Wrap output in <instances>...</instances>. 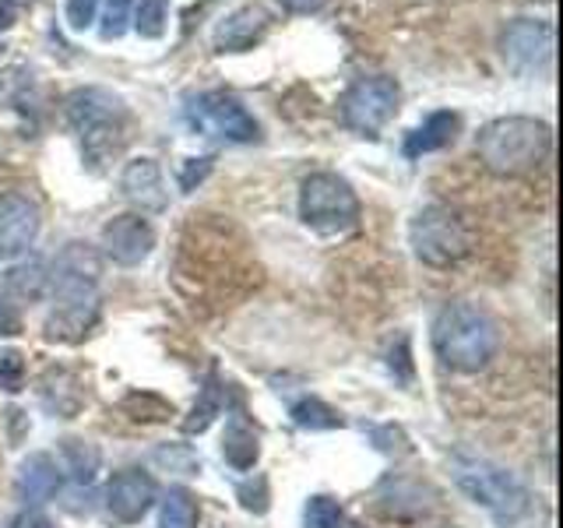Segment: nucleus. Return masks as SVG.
I'll list each match as a JSON object with an SVG mask.
<instances>
[{"mask_svg": "<svg viewBox=\"0 0 563 528\" xmlns=\"http://www.w3.org/2000/svg\"><path fill=\"white\" fill-rule=\"evenodd\" d=\"M380 504H384V510L387 515H398V518H405V507H412L409 515L412 518H419V515H427L430 510V504L422 501V486L419 483H409V480H384V486H380Z\"/></svg>", "mask_w": 563, "mask_h": 528, "instance_id": "obj_21", "label": "nucleus"}, {"mask_svg": "<svg viewBox=\"0 0 563 528\" xmlns=\"http://www.w3.org/2000/svg\"><path fill=\"white\" fill-rule=\"evenodd\" d=\"M345 525V515H342V504L324 497V493H317V497L307 501L303 507V528H342Z\"/></svg>", "mask_w": 563, "mask_h": 528, "instance_id": "obj_26", "label": "nucleus"}, {"mask_svg": "<svg viewBox=\"0 0 563 528\" xmlns=\"http://www.w3.org/2000/svg\"><path fill=\"white\" fill-rule=\"evenodd\" d=\"M60 454H64V465L70 472V480H75L78 486H88L96 480V472L102 465V454L92 440L67 437V440H60Z\"/></svg>", "mask_w": 563, "mask_h": 528, "instance_id": "obj_20", "label": "nucleus"}, {"mask_svg": "<svg viewBox=\"0 0 563 528\" xmlns=\"http://www.w3.org/2000/svg\"><path fill=\"white\" fill-rule=\"evenodd\" d=\"M134 0H106V18H102V40H120L128 29Z\"/></svg>", "mask_w": 563, "mask_h": 528, "instance_id": "obj_28", "label": "nucleus"}, {"mask_svg": "<svg viewBox=\"0 0 563 528\" xmlns=\"http://www.w3.org/2000/svg\"><path fill=\"white\" fill-rule=\"evenodd\" d=\"M299 219L321 237H342L360 226V198L339 173H310L299 187Z\"/></svg>", "mask_w": 563, "mask_h": 528, "instance_id": "obj_6", "label": "nucleus"}, {"mask_svg": "<svg viewBox=\"0 0 563 528\" xmlns=\"http://www.w3.org/2000/svg\"><path fill=\"white\" fill-rule=\"evenodd\" d=\"M500 53L507 67L521 78L542 75L553 61V25L532 22V18H518L500 35Z\"/></svg>", "mask_w": 563, "mask_h": 528, "instance_id": "obj_10", "label": "nucleus"}, {"mask_svg": "<svg viewBox=\"0 0 563 528\" xmlns=\"http://www.w3.org/2000/svg\"><path fill=\"white\" fill-rule=\"evenodd\" d=\"M155 501H158V486H155L152 475L141 472V469H120L102 490L106 521L117 525V528L137 525L155 507Z\"/></svg>", "mask_w": 563, "mask_h": 528, "instance_id": "obj_11", "label": "nucleus"}, {"mask_svg": "<svg viewBox=\"0 0 563 528\" xmlns=\"http://www.w3.org/2000/svg\"><path fill=\"white\" fill-rule=\"evenodd\" d=\"M11 14H14V4L8 0V4L0 8V29H11Z\"/></svg>", "mask_w": 563, "mask_h": 528, "instance_id": "obj_34", "label": "nucleus"}, {"mask_svg": "<svg viewBox=\"0 0 563 528\" xmlns=\"http://www.w3.org/2000/svg\"><path fill=\"white\" fill-rule=\"evenodd\" d=\"M222 402H225V392L219 387V377L211 374L205 392H201V402L190 409V419L184 422V433H205L211 422H216V416L222 413Z\"/></svg>", "mask_w": 563, "mask_h": 528, "instance_id": "obj_24", "label": "nucleus"}, {"mask_svg": "<svg viewBox=\"0 0 563 528\" xmlns=\"http://www.w3.org/2000/svg\"><path fill=\"white\" fill-rule=\"evenodd\" d=\"M457 128H462V117L451 110H437L422 120V128H416L409 138H405V158H419L448 148L451 141L457 138Z\"/></svg>", "mask_w": 563, "mask_h": 528, "instance_id": "obj_17", "label": "nucleus"}, {"mask_svg": "<svg viewBox=\"0 0 563 528\" xmlns=\"http://www.w3.org/2000/svg\"><path fill=\"white\" fill-rule=\"evenodd\" d=\"M289 11H296V14H310V11H317V8H324L328 0H282Z\"/></svg>", "mask_w": 563, "mask_h": 528, "instance_id": "obj_33", "label": "nucleus"}, {"mask_svg": "<svg viewBox=\"0 0 563 528\" xmlns=\"http://www.w3.org/2000/svg\"><path fill=\"white\" fill-rule=\"evenodd\" d=\"M53 314L46 317V339L81 342L99 321V257L88 243H67L49 275Z\"/></svg>", "mask_w": 563, "mask_h": 528, "instance_id": "obj_1", "label": "nucleus"}, {"mask_svg": "<svg viewBox=\"0 0 563 528\" xmlns=\"http://www.w3.org/2000/svg\"><path fill=\"white\" fill-rule=\"evenodd\" d=\"M451 475L457 490H462L468 501L486 507L500 525H515L532 510V501H536L532 490H528L515 472H507L504 465L489 462L483 454L457 451L451 458Z\"/></svg>", "mask_w": 563, "mask_h": 528, "instance_id": "obj_4", "label": "nucleus"}, {"mask_svg": "<svg viewBox=\"0 0 563 528\" xmlns=\"http://www.w3.org/2000/svg\"><path fill=\"white\" fill-rule=\"evenodd\" d=\"M22 384H25V360H22V352H0V387L4 392H22Z\"/></svg>", "mask_w": 563, "mask_h": 528, "instance_id": "obj_27", "label": "nucleus"}, {"mask_svg": "<svg viewBox=\"0 0 563 528\" xmlns=\"http://www.w3.org/2000/svg\"><path fill=\"white\" fill-rule=\"evenodd\" d=\"M211 163H216V158L211 155H205V158H187V163L180 166V187L184 190H194L198 187L205 176L211 173Z\"/></svg>", "mask_w": 563, "mask_h": 528, "instance_id": "obj_30", "label": "nucleus"}, {"mask_svg": "<svg viewBox=\"0 0 563 528\" xmlns=\"http://www.w3.org/2000/svg\"><path fill=\"white\" fill-rule=\"evenodd\" d=\"M500 349V328L497 321L468 299H454L433 321V352L437 360L457 370V374H479Z\"/></svg>", "mask_w": 563, "mask_h": 528, "instance_id": "obj_2", "label": "nucleus"}, {"mask_svg": "<svg viewBox=\"0 0 563 528\" xmlns=\"http://www.w3.org/2000/svg\"><path fill=\"white\" fill-rule=\"evenodd\" d=\"M553 148L550 123L536 117H500L489 120L475 138V155L493 176H525L545 163Z\"/></svg>", "mask_w": 563, "mask_h": 528, "instance_id": "obj_3", "label": "nucleus"}, {"mask_svg": "<svg viewBox=\"0 0 563 528\" xmlns=\"http://www.w3.org/2000/svg\"><path fill=\"white\" fill-rule=\"evenodd\" d=\"M43 216L40 205H35L29 194H4L0 198V261H14L22 257L29 246L40 240Z\"/></svg>", "mask_w": 563, "mask_h": 528, "instance_id": "obj_12", "label": "nucleus"}, {"mask_svg": "<svg viewBox=\"0 0 563 528\" xmlns=\"http://www.w3.org/2000/svg\"><path fill=\"white\" fill-rule=\"evenodd\" d=\"M18 331H22V314L14 310V304H8V299L0 296V339H14Z\"/></svg>", "mask_w": 563, "mask_h": 528, "instance_id": "obj_31", "label": "nucleus"}, {"mask_svg": "<svg viewBox=\"0 0 563 528\" xmlns=\"http://www.w3.org/2000/svg\"><path fill=\"white\" fill-rule=\"evenodd\" d=\"M292 422L303 430H334V427H345V419L331 409V405H324L321 398H299L292 409H289Z\"/></svg>", "mask_w": 563, "mask_h": 528, "instance_id": "obj_23", "label": "nucleus"}, {"mask_svg": "<svg viewBox=\"0 0 563 528\" xmlns=\"http://www.w3.org/2000/svg\"><path fill=\"white\" fill-rule=\"evenodd\" d=\"M49 289V275H46V264L40 257H29L22 264L4 272V293L22 299V304H35L43 299V293Z\"/></svg>", "mask_w": 563, "mask_h": 528, "instance_id": "obj_18", "label": "nucleus"}, {"mask_svg": "<svg viewBox=\"0 0 563 528\" xmlns=\"http://www.w3.org/2000/svg\"><path fill=\"white\" fill-rule=\"evenodd\" d=\"M198 521L201 510L194 493L184 486H173L163 497V507H158V528H198Z\"/></svg>", "mask_w": 563, "mask_h": 528, "instance_id": "obj_22", "label": "nucleus"}, {"mask_svg": "<svg viewBox=\"0 0 563 528\" xmlns=\"http://www.w3.org/2000/svg\"><path fill=\"white\" fill-rule=\"evenodd\" d=\"M96 4H99V0H67V8H64L67 25L75 29V32L88 29V25L96 22Z\"/></svg>", "mask_w": 563, "mask_h": 528, "instance_id": "obj_29", "label": "nucleus"}, {"mask_svg": "<svg viewBox=\"0 0 563 528\" xmlns=\"http://www.w3.org/2000/svg\"><path fill=\"white\" fill-rule=\"evenodd\" d=\"M187 120L190 128L198 134H222L225 141H257L261 138V128L257 120L246 113V106L229 96V92H201V96H190L187 99Z\"/></svg>", "mask_w": 563, "mask_h": 528, "instance_id": "obj_9", "label": "nucleus"}, {"mask_svg": "<svg viewBox=\"0 0 563 528\" xmlns=\"http://www.w3.org/2000/svg\"><path fill=\"white\" fill-rule=\"evenodd\" d=\"M342 528H360V525H342Z\"/></svg>", "mask_w": 563, "mask_h": 528, "instance_id": "obj_35", "label": "nucleus"}, {"mask_svg": "<svg viewBox=\"0 0 563 528\" xmlns=\"http://www.w3.org/2000/svg\"><path fill=\"white\" fill-rule=\"evenodd\" d=\"M60 469L53 462L49 454L35 451L29 454L22 465H18V475H14V493L22 497L29 507H40V504H49L53 497L60 493Z\"/></svg>", "mask_w": 563, "mask_h": 528, "instance_id": "obj_15", "label": "nucleus"}, {"mask_svg": "<svg viewBox=\"0 0 563 528\" xmlns=\"http://www.w3.org/2000/svg\"><path fill=\"white\" fill-rule=\"evenodd\" d=\"M409 243L422 264H430V268H451V264L472 254V229L454 208L430 205L412 219Z\"/></svg>", "mask_w": 563, "mask_h": 528, "instance_id": "obj_7", "label": "nucleus"}, {"mask_svg": "<svg viewBox=\"0 0 563 528\" xmlns=\"http://www.w3.org/2000/svg\"><path fill=\"white\" fill-rule=\"evenodd\" d=\"M8 528H53V521L46 515H40L35 507H29V510H22V515H14Z\"/></svg>", "mask_w": 563, "mask_h": 528, "instance_id": "obj_32", "label": "nucleus"}, {"mask_svg": "<svg viewBox=\"0 0 563 528\" xmlns=\"http://www.w3.org/2000/svg\"><path fill=\"white\" fill-rule=\"evenodd\" d=\"M398 102H401V88L395 78L369 75V78H356L345 88L339 110L349 131H356L363 138H380V131L395 120Z\"/></svg>", "mask_w": 563, "mask_h": 528, "instance_id": "obj_8", "label": "nucleus"}, {"mask_svg": "<svg viewBox=\"0 0 563 528\" xmlns=\"http://www.w3.org/2000/svg\"><path fill=\"white\" fill-rule=\"evenodd\" d=\"M542 4H550V0H542Z\"/></svg>", "mask_w": 563, "mask_h": 528, "instance_id": "obj_36", "label": "nucleus"}, {"mask_svg": "<svg viewBox=\"0 0 563 528\" xmlns=\"http://www.w3.org/2000/svg\"><path fill=\"white\" fill-rule=\"evenodd\" d=\"M272 25V18L264 8L257 4H246L240 11H233L225 18V22L216 29V50L219 53H243V50H251L264 32H268Z\"/></svg>", "mask_w": 563, "mask_h": 528, "instance_id": "obj_16", "label": "nucleus"}, {"mask_svg": "<svg viewBox=\"0 0 563 528\" xmlns=\"http://www.w3.org/2000/svg\"><path fill=\"white\" fill-rule=\"evenodd\" d=\"M257 454H261V444H257V433L254 427H246L243 419H233L225 427V440H222V458L233 469L246 472L257 465Z\"/></svg>", "mask_w": 563, "mask_h": 528, "instance_id": "obj_19", "label": "nucleus"}, {"mask_svg": "<svg viewBox=\"0 0 563 528\" xmlns=\"http://www.w3.org/2000/svg\"><path fill=\"white\" fill-rule=\"evenodd\" d=\"M120 190L123 198H128L134 208L141 211H166L169 205V194H166V184H163V169H158L155 158H131L128 166L120 173Z\"/></svg>", "mask_w": 563, "mask_h": 528, "instance_id": "obj_14", "label": "nucleus"}, {"mask_svg": "<svg viewBox=\"0 0 563 528\" xmlns=\"http://www.w3.org/2000/svg\"><path fill=\"white\" fill-rule=\"evenodd\" d=\"M64 106H67L70 128L78 131L92 163H99V158L120 148L123 120H128V110H123L120 96L106 92V88H78V92L67 96Z\"/></svg>", "mask_w": 563, "mask_h": 528, "instance_id": "obj_5", "label": "nucleus"}, {"mask_svg": "<svg viewBox=\"0 0 563 528\" xmlns=\"http://www.w3.org/2000/svg\"><path fill=\"white\" fill-rule=\"evenodd\" d=\"M169 22V0H141L134 8V29L141 40H158Z\"/></svg>", "mask_w": 563, "mask_h": 528, "instance_id": "obj_25", "label": "nucleus"}, {"mask_svg": "<svg viewBox=\"0 0 563 528\" xmlns=\"http://www.w3.org/2000/svg\"><path fill=\"white\" fill-rule=\"evenodd\" d=\"M155 251V229L148 219L134 216H117L102 226V254L110 257L120 268H137L141 261H148V254Z\"/></svg>", "mask_w": 563, "mask_h": 528, "instance_id": "obj_13", "label": "nucleus"}]
</instances>
